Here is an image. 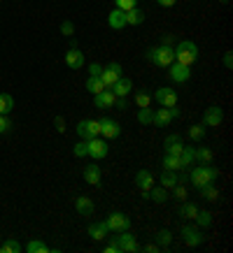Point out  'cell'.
<instances>
[{
	"mask_svg": "<svg viewBox=\"0 0 233 253\" xmlns=\"http://www.w3.org/2000/svg\"><path fill=\"white\" fill-rule=\"evenodd\" d=\"M219 179V169L212 168V163L208 165H198L189 172V181L196 186V188H201V186H208V184H215Z\"/></svg>",
	"mask_w": 233,
	"mask_h": 253,
	"instance_id": "1",
	"label": "cell"
},
{
	"mask_svg": "<svg viewBox=\"0 0 233 253\" xmlns=\"http://www.w3.org/2000/svg\"><path fill=\"white\" fill-rule=\"evenodd\" d=\"M175 51V61L182 63V65H194L196 61H198V46H196V42H191V40H182V42H177V46L173 49Z\"/></svg>",
	"mask_w": 233,
	"mask_h": 253,
	"instance_id": "2",
	"label": "cell"
},
{
	"mask_svg": "<svg viewBox=\"0 0 233 253\" xmlns=\"http://www.w3.org/2000/svg\"><path fill=\"white\" fill-rule=\"evenodd\" d=\"M147 61L152 65H156V68H168L171 63H175V51H173V46L159 44L147 51Z\"/></svg>",
	"mask_w": 233,
	"mask_h": 253,
	"instance_id": "3",
	"label": "cell"
},
{
	"mask_svg": "<svg viewBox=\"0 0 233 253\" xmlns=\"http://www.w3.org/2000/svg\"><path fill=\"white\" fill-rule=\"evenodd\" d=\"M110 244H115L119 249V253H138L142 251V246L138 244V239L133 237L128 230H121V232H115V237L110 239Z\"/></svg>",
	"mask_w": 233,
	"mask_h": 253,
	"instance_id": "4",
	"label": "cell"
},
{
	"mask_svg": "<svg viewBox=\"0 0 233 253\" xmlns=\"http://www.w3.org/2000/svg\"><path fill=\"white\" fill-rule=\"evenodd\" d=\"M105 225H108V232H121L131 228V218L124 214V211H112V214L105 218Z\"/></svg>",
	"mask_w": 233,
	"mask_h": 253,
	"instance_id": "5",
	"label": "cell"
},
{
	"mask_svg": "<svg viewBox=\"0 0 233 253\" xmlns=\"http://www.w3.org/2000/svg\"><path fill=\"white\" fill-rule=\"evenodd\" d=\"M168 72H171L168 77H171L175 84H186V82L191 79V68H189V65H182V63H177V61L168 65Z\"/></svg>",
	"mask_w": 233,
	"mask_h": 253,
	"instance_id": "6",
	"label": "cell"
},
{
	"mask_svg": "<svg viewBox=\"0 0 233 253\" xmlns=\"http://www.w3.org/2000/svg\"><path fill=\"white\" fill-rule=\"evenodd\" d=\"M154 100L161 105V107H175L179 98H177V93H175V88H171V86H161V88L154 93Z\"/></svg>",
	"mask_w": 233,
	"mask_h": 253,
	"instance_id": "7",
	"label": "cell"
},
{
	"mask_svg": "<svg viewBox=\"0 0 233 253\" xmlns=\"http://www.w3.org/2000/svg\"><path fill=\"white\" fill-rule=\"evenodd\" d=\"M101 121V137L103 139H116L121 135V126L115 121V119H108V116H103L98 119Z\"/></svg>",
	"mask_w": 233,
	"mask_h": 253,
	"instance_id": "8",
	"label": "cell"
},
{
	"mask_svg": "<svg viewBox=\"0 0 233 253\" xmlns=\"http://www.w3.org/2000/svg\"><path fill=\"white\" fill-rule=\"evenodd\" d=\"M135 186L140 188L142 198L149 200V191H152V186H154V174H152L149 169H140L138 174H135Z\"/></svg>",
	"mask_w": 233,
	"mask_h": 253,
	"instance_id": "9",
	"label": "cell"
},
{
	"mask_svg": "<svg viewBox=\"0 0 233 253\" xmlns=\"http://www.w3.org/2000/svg\"><path fill=\"white\" fill-rule=\"evenodd\" d=\"M121 75H124V70H121L119 63H108V68H103V72H101V82L105 84V88H110Z\"/></svg>",
	"mask_w": 233,
	"mask_h": 253,
	"instance_id": "10",
	"label": "cell"
},
{
	"mask_svg": "<svg viewBox=\"0 0 233 253\" xmlns=\"http://www.w3.org/2000/svg\"><path fill=\"white\" fill-rule=\"evenodd\" d=\"M105 156H108V139H103V137L89 139V158H93V161H103Z\"/></svg>",
	"mask_w": 233,
	"mask_h": 253,
	"instance_id": "11",
	"label": "cell"
},
{
	"mask_svg": "<svg viewBox=\"0 0 233 253\" xmlns=\"http://www.w3.org/2000/svg\"><path fill=\"white\" fill-rule=\"evenodd\" d=\"M182 237H184L186 246H201L203 242H205V237H203V232L198 225H184V228H182Z\"/></svg>",
	"mask_w": 233,
	"mask_h": 253,
	"instance_id": "12",
	"label": "cell"
},
{
	"mask_svg": "<svg viewBox=\"0 0 233 253\" xmlns=\"http://www.w3.org/2000/svg\"><path fill=\"white\" fill-rule=\"evenodd\" d=\"M224 121V109L217 107V105H212V107L205 109V114H203V126H210V128H219V123Z\"/></svg>",
	"mask_w": 233,
	"mask_h": 253,
	"instance_id": "13",
	"label": "cell"
},
{
	"mask_svg": "<svg viewBox=\"0 0 233 253\" xmlns=\"http://www.w3.org/2000/svg\"><path fill=\"white\" fill-rule=\"evenodd\" d=\"M110 91L115 93L116 98H126V95L133 91V79H131V77H124V75H121V77L116 79L115 84L110 86Z\"/></svg>",
	"mask_w": 233,
	"mask_h": 253,
	"instance_id": "14",
	"label": "cell"
},
{
	"mask_svg": "<svg viewBox=\"0 0 233 253\" xmlns=\"http://www.w3.org/2000/svg\"><path fill=\"white\" fill-rule=\"evenodd\" d=\"M115 100H116L115 93L110 91V88H105V91L93 95V105H96L98 109H110V107H115Z\"/></svg>",
	"mask_w": 233,
	"mask_h": 253,
	"instance_id": "15",
	"label": "cell"
},
{
	"mask_svg": "<svg viewBox=\"0 0 233 253\" xmlns=\"http://www.w3.org/2000/svg\"><path fill=\"white\" fill-rule=\"evenodd\" d=\"M163 149H166V154H173V156H179L182 154V149H184V142L179 135H168L166 142H163Z\"/></svg>",
	"mask_w": 233,
	"mask_h": 253,
	"instance_id": "16",
	"label": "cell"
},
{
	"mask_svg": "<svg viewBox=\"0 0 233 253\" xmlns=\"http://www.w3.org/2000/svg\"><path fill=\"white\" fill-rule=\"evenodd\" d=\"M108 26L112 28V31H121V28H126V12H121V9H112L108 14Z\"/></svg>",
	"mask_w": 233,
	"mask_h": 253,
	"instance_id": "17",
	"label": "cell"
},
{
	"mask_svg": "<svg viewBox=\"0 0 233 253\" xmlns=\"http://www.w3.org/2000/svg\"><path fill=\"white\" fill-rule=\"evenodd\" d=\"M171 121H173V114L168 107L156 109L154 116H152V126H156V128H166V126H171Z\"/></svg>",
	"mask_w": 233,
	"mask_h": 253,
	"instance_id": "18",
	"label": "cell"
},
{
	"mask_svg": "<svg viewBox=\"0 0 233 253\" xmlns=\"http://www.w3.org/2000/svg\"><path fill=\"white\" fill-rule=\"evenodd\" d=\"M65 65H68L70 70L84 68V54H82L79 49H68V54H65Z\"/></svg>",
	"mask_w": 233,
	"mask_h": 253,
	"instance_id": "19",
	"label": "cell"
},
{
	"mask_svg": "<svg viewBox=\"0 0 233 253\" xmlns=\"http://www.w3.org/2000/svg\"><path fill=\"white\" fill-rule=\"evenodd\" d=\"M101 179H103V172H101V168H98L96 163H91L89 168H84V181L89 186H98L101 184Z\"/></svg>",
	"mask_w": 233,
	"mask_h": 253,
	"instance_id": "20",
	"label": "cell"
},
{
	"mask_svg": "<svg viewBox=\"0 0 233 253\" xmlns=\"http://www.w3.org/2000/svg\"><path fill=\"white\" fill-rule=\"evenodd\" d=\"M89 237H91L93 242H103V239L108 237V225H105V221L89 223Z\"/></svg>",
	"mask_w": 233,
	"mask_h": 253,
	"instance_id": "21",
	"label": "cell"
},
{
	"mask_svg": "<svg viewBox=\"0 0 233 253\" xmlns=\"http://www.w3.org/2000/svg\"><path fill=\"white\" fill-rule=\"evenodd\" d=\"M75 211H77L79 216H91L93 214V202L86 195H79L77 200H75Z\"/></svg>",
	"mask_w": 233,
	"mask_h": 253,
	"instance_id": "22",
	"label": "cell"
},
{
	"mask_svg": "<svg viewBox=\"0 0 233 253\" xmlns=\"http://www.w3.org/2000/svg\"><path fill=\"white\" fill-rule=\"evenodd\" d=\"M196 214H198V205H194V202H184V205L177 207V216L184 218V221H194Z\"/></svg>",
	"mask_w": 233,
	"mask_h": 253,
	"instance_id": "23",
	"label": "cell"
},
{
	"mask_svg": "<svg viewBox=\"0 0 233 253\" xmlns=\"http://www.w3.org/2000/svg\"><path fill=\"white\" fill-rule=\"evenodd\" d=\"M194 156H196V161L201 163V165H208V163H212V158H215V151H212L210 146H196Z\"/></svg>",
	"mask_w": 233,
	"mask_h": 253,
	"instance_id": "24",
	"label": "cell"
},
{
	"mask_svg": "<svg viewBox=\"0 0 233 253\" xmlns=\"http://www.w3.org/2000/svg\"><path fill=\"white\" fill-rule=\"evenodd\" d=\"M145 23V12L140 7H133L126 12V26H142Z\"/></svg>",
	"mask_w": 233,
	"mask_h": 253,
	"instance_id": "25",
	"label": "cell"
},
{
	"mask_svg": "<svg viewBox=\"0 0 233 253\" xmlns=\"http://www.w3.org/2000/svg\"><path fill=\"white\" fill-rule=\"evenodd\" d=\"M149 200L156 202V205H163V202L168 200V188H163V186H152V191H149Z\"/></svg>",
	"mask_w": 233,
	"mask_h": 253,
	"instance_id": "26",
	"label": "cell"
},
{
	"mask_svg": "<svg viewBox=\"0 0 233 253\" xmlns=\"http://www.w3.org/2000/svg\"><path fill=\"white\" fill-rule=\"evenodd\" d=\"M175 184H179L177 172H173V169H163L161 172V186L163 188H173Z\"/></svg>",
	"mask_w": 233,
	"mask_h": 253,
	"instance_id": "27",
	"label": "cell"
},
{
	"mask_svg": "<svg viewBox=\"0 0 233 253\" xmlns=\"http://www.w3.org/2000/svg\"><path fill=\"white\" fill-rule=\"evenodd\" d=\"M196 225L198 228H203V230H208V228H212V214L210 211H205V209H198V214H196Z\"/></svg>",
	"mask_w": 233,
	"mask_h": 253,
	"instance_id": "28",
	"label": "cell"
},
{
	"mask_svg": "<svg viewBox=\"0 0 233 253\" xmlns=\"http://www.w3.org/2000/svg\"><path fill=\"white\" fill-rule=\"evenodd\" d=\"M194 149L196 146H186L182 149V154H179V161H182V168H191L196 163V156H194Z\"/></svg>",
	"mask_w": 233,
	"mask_h": 253,
	"instance_id": "29",
	"label": "cell"
},
{
	"mask_svg": "<svg viewBox=\"0 0 233 253\" xmlns=\"http://www.w3.org/2000/svg\"><path fill=\"white\" fill-rule=\"evenodd\" d=\"M163 169H173V172H177V169H184V168H182V161H179V156H173V154H166V156H163Z\"/></svg>",
	"mask_w": 233,
	"mask_h": 253,
	"instance_id": "30",
	"label": "cell"
},
{
	"mask_svg": "<svg viewBox=\"0 0 233 253\" xmlns=\"http://www.w3.org/2000/svg\"><path fill=\"white\" fill-rule=\"evenodd\" d=\"M198 191H201V195L205 200H208V202H215V200H219V188L215 184H208V186H201V188H198Z\"/></svg>",
	"mask_w": 233,
	"mask_h": 253,
	"instance_id": "31",
	"label": "cell"
},
{
	"mask_svg": "<svg viewBox=\"0 0 233 253\" xmlns=\"http://www.w3.org/2000/svg\"><path fill=\"white\" fill-rule=\"evenodd\" d=\"M26 251H28V253H49L52 249H49L42 239H31V242L26 244Z\"/></svg>",
	"mask_w": 233,
	"mask_h": 253,
	"instance_id": "32",
	"label": "cell"
},
{
	"mask_svg": "<svg viewBox=\"0 0 233 253\" xmlns=\"http://www.w3.org/2000/svg\"><path fill=\"white\" fill-rule=\"evenodd\" d=\"M14 109V98L9 93H0V114H9Z\"/></svg>",
	"mask_w": 233,
	"mask_h": 253,
	"instance_id": "33",
	"label": "cell"
},
{
	"mask_svg": "<svg viewBox=\"0 0 233 253\" xmlns=\"http://www.w3.org/2000/svg\"><path fill=\"white\" fill-rule=\"evenodd\" d=\"M86 91L96 95V93L105 91V84L101 82V77H89V79H86Z\"/></svg>",
	"mask_w": 233,
	"mask_h": 253,
	"instance_id": "34",
	"label": "cell"
},
{
	"mask_svg": "<svg viewBox=\"0 0 233 253\" xmlns=\"http://www.w3.org/2000/svg\"><path fill=\"white\" fill-rule=\"evenodd\" d=\"M86 130H89V139L101 137V121L98 119H89L86 121Z\"/></svg>",
	"mask_w": 233,
	"mask_h": 253,
	"instance_id": "35",
	"label": "cell"
},
{
	"mask_svg": "<svg viewBox=\"0 0 233 253\" xmlns=\"http://www.w3.org/2000/svg\"><path fill=\"white\" fill-rule=\"evenodd\" d=\"M171 242H173L171 230H159V232H156V244L161 246V249H168V246H171Z\"/></svg>",
	"mask_w": 233,
	"mask_h": 253,
	"instance_id": "36",
	"label": "cell"
},
{
	"mask_svg": "<svg viewBox=\"0 0 233 253\" xmlns=\"http://www.w3.org/2000/svg\"><path fill=\"white\" fill-rule=\"evenodd\" d=\"M152 116H154V112L149 107H142L138 112V123L140 126H152Z\"/></svg>",
	"mask_w": 233,
	"mask_h": 253,
	"instance_id": "37",
	"label": "cell"
},
{
	"mask_svg": "<svg viewBox=\"0 0 233 253\" xmlns=\"http://www.w3.org/2000/svg\"><path fill=\"white\" fill-rule=\"evenodd\" d=\"M189 137L194 139V142L203 139V137H205V126H201V123H196V126H191V128H189Z\"/></svg>",
	"mask_w": 233,
	"mask_h": 253,
	"instance_id": "38",
	"label": "cell"
},
{
	"mask_svg": "<svg viewBox=\"0 0 233 253\" xmlns=\"http://www.w3.org/2000/svg\"><path fill=\"white\" fill-rule=\"evenodd\" d=\"M72 154L77 156V158H84V156H89V139H82V142H77V144H75V149H72Z\"/></svg>",
	"mask_w": 233,
	"mask_h": 253,
	"instance_id": "39",
	"label": "cell"
},
{
	"mask_svg": "<svg viewBox=\"0 0 233 253\" xmlns=\"http://www.w3.org/2000/svg\"><path fill=\"white\" fill-rule=\"evenodd\" d=\"M19 251H21V246H19L16 239H7L5 244L0 246V253H19Z\"/></svg>",
	"mask_w": 233,
	"mask_h": 253,
	"instance_id": "40",
	"label": "cell"
},
{
	"mask_svg": "<svg viewBox=\"0 0 233 253\" xmlns=\"http://www.w3.org/2000/svg\"><path fill=\"white\" fill-rule=\"evenodd\" d=\"M149 102H152V95H149L147 91H142V93H138V95H135V105H138V109L149 107Z\"/></svg>",
	"mask_w": 233,
	"mask_h": 253,
	"instance_id": "41",
	"label": "cell"
},
{
	"mask_svg": "<svg viewBox=\"0 0 233 253\" xmlns=\"http://www.w3.org/2000/svg\"><path fill=\"white\" fill-rule=\"evenodd\" d=\"M116 9H121V12H128V9L138 7V0H115Z\"/></svg>",
	"mask_w": 233,
	"mask_h": 253,
	"instance_id": "42",
	"label": "cell"
},
{
	"mask_svg": "<svg viewBox=\"0 0 233 253\" xmlns=\"http://www.w3.org/2000/svg\"><path fill=\"white\" fill-rule=\"evenodd\" d=\"M12 130V119L9 114H0V135H5V132Z\"/></svg>",
	"mask_w": 233,
	"mask_h": 253,
	"instance_id": "43",
	"label": "cell"
},
{
	"mask_svg": "<svg viewBox=\"0 0 233 253\" xmlns=\"http://www.w3.org/2000/svg\"><path fill=\"white\" fill-rule=\"evenodd\" d=\"M173 195H175L179 202H184V200H186V188H184V184H175V186H173Z\"/></svg>",
	"mask_w": 233,
	"mask_h": 253,
	"instance_id": "44",
	"label": "cell"
},
{
	"mask_svg": "<svg viewBox=\"0 0 233 253\" xmlns=\"http://www.w3.org/2000/svg\"><path fill=\"white\" fill-rule=\"evenodd\" d=\"M61 33L65 38H72V33H75V23L72 21H63L61 23Z\"/></svg>",
	"mask_w": 233,
	"mask_h": 253,
	"instance_id": "45",
	"label": "cell"
},
{
	"mask_svg": "<svg viewBox=\"0 0 233 253\" xmlns=\"http://www.w3.org/2000/svg\"><path fill=\"white\" fill-rule=\"evenodd\" d=\"M75 130H77V135H79L82 139H89V130H86V119L77 123V128H75Z\"/></svg>",
	"mask_w": 233,
	"mask_h": 253,
	"instance_id": "46",
	"label": "cell"
},
{
	"mask_svg": "<svg viewBox=\"0 0 233 253\" xmlns=\"http://www.w3.org/2000/svg\"><path fill=\"white\" fill-rule=\"evenodd\" d=\"M101 72H103L101 63H91V65H89V77H101Z\"/></svg>",
	"mask_w": 233,
	"mask_h": 253,
	"instance_id": "47",
	"label": "cell"
},
{
	"mask_svg": "<svg viewBox=\"0 0 233 253\" xmlns=\"http://www.w3.org/2000/svg\"><path fill=\"white\" fill-rule=\"evenodd\" d=\"M54 126H56V130H58V132H65V119H63V116H56Z\"/></svg>",
	"mask_w": 233,
	"mask_h": 253,
	"instance_id": "48",
	"label": "cell"
},
{
	"mask_svg": "<svg viewBox=\"0 0 233 253\" xmlns=\"http://www.w3.org/2000/svg\"><path fill=\"white\" fill-rule=\"evenodd\" d=\"M224 65H226V70L233 68V54H231V51H226V54H224Z\"/></svg>",
	"mask_w": 233,
	"mask_h": 253,
	"instance_id": "49",
	"label": "cell"
},
{
	"mask_svg": "<svg viewBox=\"0 0 233 253\" xmlns=\"http://www.w3.org/2000/svg\"><path fill=\"white\" fill-rule=\"evenodd\" d=\"M126 105H128V100H126V98H116V100H115V107L121 109V112L126 109Z\"/></svg>",
	"mask_w": 233,
	"mask_h": 253,
	"instance_id": "50",
	"label": "cell"
},
{
	"mask_svg": "<svg viewBox=\"0 0 233 253\" xmlns=\"http://www.w3.org/2000/svg\"><path fill=\"white\" fill-rule=\"evenodd\" d=\"M173 42H175V35H163L161 38V44L166 46H173Z\"/></svg>",
	"mask_w": 233,
	"mask_h": 253,
	"instance_id": "51",
	"label": "cell"
},
{
	"mask_svg": "<svg viewBox=\"0 0 233 253\" xmlns=\"http://www.w3.org/2000/svg\"><path fill=\"white\" fill-rule=\"evenodd\" d=\"M177 0H156V5H161V7H173Z\"/></svg>",
	"mask_w": 233,
	"mask_h": 253,
	"instance_id": "52",
	"label": "cell"
},
{
	"mask_svg": "<svg viewBox=\"0 0 233 253\" xmlns=\"http://www.w3.org/2000/svg\"><path fill=\"white\" fill-rule=\"evenodd\" d=\"M145 251H147V253H159V251H161V246H159V244H147V246H145Z\"/></svg>",
	"mask_w": 233,
	"mask_h": 253,
	"instance_id": "53",
	"label": "cell"
},
{
	"mask_svg": "<svg viewBox=\"0 0 233 253\" xmlns=\"http://www.w3.org/2000/svg\"><path fill=\"white\" fill-rule=\"evenodd\" d=\"M103 251H105V253H119V249H116L115 244H108L105 249H103Z\"/></svg>",
	"mask_w": 233,
	"mask_h": 253,
	"instance_id": "54",
	"label": "cell"
},
{
	"mask_svg": "<svg viewBox=\"0 0 233 253\" xmlns=\"http://www.w3.org/2000/svg\"><path fill=\"white\" fill-rule=\"evenodd\" d=\"M219 2H224V5H226V2H231V0H219Z\"/></svg>",
	"mask_w": 233,
	"mask_h": 253,
	"instance_id": "55",
	"label": "cell"
},
{
	"mask_svg": "<svg viewBox=\"0 0 233 253\" xmlns=\"http://www.w3.org/2000/svg\"><path fill=\"white\" fill-rule=\"evenodd\" d=\"M0 2H2V0H0Z\"/></svg>",
	"mask_w": 233,
	"mask_h": 253,
	"instance_id": "56",
	"label": "cell"
}]
</instances>
